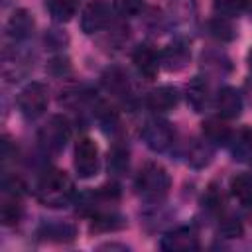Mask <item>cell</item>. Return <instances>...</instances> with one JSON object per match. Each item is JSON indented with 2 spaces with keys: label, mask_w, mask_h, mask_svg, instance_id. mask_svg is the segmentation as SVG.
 I'll list each match as a JSON object with an SVG mask.
<instances>
[{
  "label": "cell",
  "mask_w": 252,
  "mask_h": 252,
  "mask_svg": "<svg viewBox=\"0 0 252 252\" xmlns=\"http://www.w3.org/2000/svg\"><path fill=\"white\" fill-rule=\"evenodd\" d=\"M211 158H213V146L211 142H199L195 140L191 146H189V152H187V161L193 165V167H205L211 163Z\"/></svg>",
  "instance_id": "cell-19"
},
{
  "label": "cell",
  "mask_w": 252,
  "mask_h": 252,
  "mask_svg": "<svg viewBox=\"0 0 252 252\" xmlns=\"http://www.w3.org/2000/svg\"><path fill=\"white\" fill-rule=\"evenodd\" d=\"M217 110L222 118L232 120L242 112V96L234 87H222L217 94Z\"/></svg>",
  "instance_id": "cell-12"
},
{
  "label": "cell",
  "mask_w": 252,
  "mask_h": 252,
  "mask_svg": "<svg viewBox=\"0 0 252 252\" xmlns=\"http://www.w3.org/2000/svg\"><path fill=\"white\" fill-rule=\"evenodd\" d=\"M51 18L59 24L69 22L77 12V0H47L45 2Z\"/></svg>",
  "instance_id": "cell-20"
},
{
  "label": "cell",
  "mask_w": 252,
  "mask_h": 252,
  "mask_svg": "<svg viewBox=\"0 0 252 252\" xmlns=\"http://www.w3.org/2000/svg\"><path fill=\"white\" fill-rule=\"evenodd\" d=\"M189 57H191V49H189V43L185 39L171 41L161 51V55H159V59H161V63H163V67L167 71H179V69H183L187 65Z\"/></svg>",
  "instance_id": "cell-10"
},
{
  "label": "cell",
  "mask_w": 252,
  "mask_h": 252,
  "mask_svg": "<svg viewBox=\"0 0 252 252\" xmlns=\"http://www.w3.org/2000/svg\"><path fill=\"white\" fill-rule=\"evenodd\" d=\"M47 100V87L43 83H30L18 94V108L26 118L33 120L45 112Z\"/></svg>",
  "instance_id": "cell-4"
},
{
  "label": "cell",
  "mask_w": 252,
  "mask_h": 252,
  "mask_svg": "<svg viewBox=\"0 0 252 252\" xmlns=\"http://www.w3.org/2000/svg\"><path fill=\"white\" fill-rule=\"evenodd\" d=\"M102 85L106 87L108 93H114V94H126L128 93V77L124 71H120L116 67L108 69L102 75Z\"/></svg>",
  "instance_id": "cell-21"
},
{
  "label": "cell",
  "mask_w": 252,
  "mask_h": 252,
  "mask_svg": "<svg viewBox=\"0 0 252 252\" xmlns=\"http://www.w3.org/2000/svg\"><path fill=\"white\" fill-rule=\"evenodd\" d=\"M230 193L240 205L250 207L252 205V175L250 173H236L230 179Z\"/></svg>",
  "instance_id": "cell-16"
},
{
  "label": "cell",
  "mask_w": 252,
  "mask_h": 252,
  "mask_svg": "<svg viewBox=\"0 0 252 252\" xmlns=\"http://www.w3.org/2000/svg\"><path fill=\"white\" fill-rule=\"evenodd\" d=\"M246 63H248V67H250V71H252V49H250L248 55H246Z\"/></svg>",
  "instance_id": "cell-31"
},
{
  "label": "cell",
  "mask_w": 252,
  "mask_h": 252,
  "mask_svg": "<svg viewBox=\"0 0 252 252\" xmlns=\"http://www.w3.org/2000/svg\"><path fill=\"white\" fill-rule=\"evenodd\" d=\"M132 61H134L138 73H140L142 77H146L148 81L156 79V75H158V71H159V65H161V59H159V55L156 53V49H154L152 45H146V43H144V45H138V47L134 49Z\"/></svg>",
  "instance_id": "cell-9"
},
{
  "label": "cell",
  "mask_w": 252,
  "mask_h": 252,
  "mask_svg": "<svg viewBox=\"0 0 252 252\" xmlns=\"http://www.w3.org/2000/svg\"><path fill=\"white\" fill-rule=\"evenodd\" d=\"M47 69H49V73L61 77V75H65V73L71 71V65H69V59H67V57L59 55V57H53V59L47 63Z\"/></svg>",
  "instance_id": "cell-30"
},
{
  "label": "cell",
  "mask_w": 252,
  "mask_h": 252,
  "mask_svg": "<svg viewBox=\"0 0 252 252\" xmlns=\"http://www.w3.org/2000/svg\"><path fill=\"white\" fill-rule=\"evenodd\" d=\"M226 146H228L232 158L238 161L252 158V126H240L234 132H230Z\"/></svg>",
  "instance_id": "cell-11"
},
{
  "label": "cell",
  "mask_w": 252,
  "mask_h": 252,
  "mask_svg": "<svg viewBox=\"0 0 252 252\" xmlns=\"http://www.w3.org/2000/svg\"><path fill=\"white\" fill-rule=\"evenodd\" d=\"M128 161H130L128 150H126L124 146H114V148L110 150V154H108V169H110L112 173H122V171H126V169H128Z\"/></svg>",
  "instance_id": "cell-25"
},
{
  "label": "cell",
  "mask_w": 252,
  "mask_h": 252,
  "mask_svg": "<svg viewBox=\"0 0 252 252\" xmlns=\"http://www.w3.org/2000/svg\"><path fill=\"white\" fill-rule=\"evenodd\" d=\"M185 96L195 112H203L209 104V85L203 77H193L185 87Z\"/></svg>",
  "instance_id": "cell-15"
},
{
  "label": "cell",
  "mask_w": 252,
  "mask_h": 252,
  "mask_svg": "<svg viewBox=\"0 0 252 252\" xmlns=\"http://www.w3.org/2000/svg\"><path fill=\"white\" fill-rule=\"evenodd\" d=\"M209 32H211L213 37H217V39H220V41H230V39L236 35L234 28H232V24L226 20V16H217V18H213V20L209 22Z\"/></svg>",
  "instance_id": "cell-23"
},
{
  "label": "cell",
  "mask_w": 252,
  "mask_h": 252,
  "mask_svg": "<svg viewBox=\"0 0 252 252\" xmlns=\"http://www.w3.org/2000/svg\"><path fill=\"white\" fill-rule=\"evenodd\" d=\"M71 138V122L63 114L51 116L39 130V144L45 152H59Z\"/></svg>",
  "instance_id": "cell-3"
},
{
  "label": "cell",
  "mask_w": 252,
  "mask_h": 252,
  "mask_svg": "<svg viewBox=\"0 0 252 252\" xmlns=\"http://www.w3.org/2000/svg\"><path fill=\"white\" fill-rule=\"evenodd\" d=\"M20 217H22L20 197L4 195V201H2V207H0V219H2V224H6V226L18 224Z\"/></svg>",
  "instance_id": "cell-22"
},
{
  "label": "cell",
  "mask_w": 252,
  "mask_h": 252,
  "mask_svg": "<svg viewBox=\"0 0 252 252\" xmlns=\"http://www.w3.org/2000/svg\"><path fill=\"white\" fill-rule=\"evenodd\" d=\"M93 230H114L118 226H122V222H118L120 219L114 215H96L93 217Z\"/></svg>",
  "instance_id": "cell-27"
},
{
  "label": "cell",
  "mask_w": 252,
  "mask_h": 252,
  "mask_svg": "<svg viewBox=\"0 0 252 252\" xmlns=\"http://www.w3.org/2000/svg\"><path fill=\"white\" fill-rule=\"evenodd\" d=\"M116 10L122 16H136L144 8V0H114Z\"/></svg>",
  "instance_id": "cell-28"
},
{
  "label": "cell",
  "mask_w": 252,
  "mask_h": 252,
  "mask_svg": "<svg viewBox=\"0 0 252 252\" xmlns=\"http://www.w3.org/2000/svg\"><path fill=\"white\" fill-rule=\"evenodd\" d=\"M75 169L79 177L85 179L96 175L98 171V148L87 136L79 138V142L75 144Z\"/></svg>",
  "instance_id": "cell-6"
},
{
  "label": "cell",
  "mask_w": 252,
  "mask_h": 252,
  "mask_svg": "<svg viewBox=\"0 0 252 252\" xmlns=\"http://www.w3.org/2000/svg\"><path fill=\"white\" fill-rule=\"evenodd\" d=\"M142 138L152 152H165L173 144V128L169 122L159 118H150L142 128Z\"/></svg>",
  "instance_id": "cell-5"
},
{
  "label": "cell",
  "mask_w": 252,
  "mask_h": 252,
  "mask_svg": "<svg viewBox=\"0 0 252 252\" xmlns=\"http://www.w3.org/2000/svg\"><path fill=\"white\" fill-rule=\"evenodd\" d=\"M33 16L28 10H16L6 24V35L12 37L14 41H22L33 32Z\"/></svg>",
  "instance_id": "cell-13"
},
{
  "label": "cell",
  "mask_w": 252,
  "mask_h": 252,
  "mask_svg": "<svg viewBox=\"0 0 252 252\" xmlns=\"http://www.w3.org/2000/svg\"><path fill=\"white\" fill-rule=\"evenodd\" d=\"M213 6H215V12L219 16L232 18V16H238L246 10L248 0H215Z\"/></svg>",
  "instance_id": "cell-24"
},
{
  "label": "cell",
  "mask_w": 252,
  "mask_h": 252,
  "mask_svg": "<svg viewBox=\"0 0 252 252\" xmlns=\"http://www.w3.org/2000/svg\"><path fill=\"white\" fill-rule=\"evenodd\" d=\"M35 197L43 207H65L75 197V183L65 171L49 169L39 177L35 185Z\"/></svg>",
  "instance_id": "cell-1"
},
{
  "label": "cell",
  "mask_w": 252,
  "mask_h": 252,
  "mask_svg": "<svg viewBox=\"0 0 252 252\" xmlns=\"http://www.w3.org/2000/svg\"><path fill=\"white\" fill-rule=\"evenodd\" d=\"M203 136L211 144H226L230 138L228 126L219 118H209L203 122Z\"/></svg>",
  "instance_id": "cell-18"
},
{
  "label": "cell",
  "mask_w": 252,
  "mask_h": 252,
  "mask_svg": "<svg viewBox=\"0 0 252 252\" xmlns=\"http://www.w3.org/2000/svg\"><path fill=\"white\" fill-rule=\"evenodd\" d=\"M161 248L167 252H189V250H197L199 248V236L193 228L189 226H181L175 228L171 232H167L161 238Z\"/></svg>",
  "instance_id": "cell-8"
},
{
  "label": "cell",
  "mask_w": 252,
  "mask_h": 252,
  "mask_svg": "<svg viewBox=\"0 0 252 252\" xmlns=\"http://www.w3.org/2000/svg\"><path fill=\"white\" fill-rule=\"evenodd\" d=\"M146 102H148V106H150L152 110H156V112H167V110H171V108L177 106V102H179V93H177L175 87L163 85V87L154 89V91L148 94Z\"/></svg>",
  "instance_id": "cell-14"
},
{
  "label": "cell",
  "mask_w": 252,
  "mask_h": 252,
  "mask_svg": "<svg viewBox=\"0 0 252 252\" xmlns=\"http://www.w3.org/2000/svg\"><path fill=\"white\" fill-rule=\"evenodd\" d=\"M203 207H207L209 211H219L222 207V195L215 187H209L203 195Z\"/></svg>",
  "instance_id": "cell-29"
},
{
  "label": "cell",
  "mask_w": 252,
  "mask_h": 252,
  "mask_svg": "<svg viewBox=\"0 0 252 252\" xmlns=\"http://www.w3.org/2000/svg\"><path fill=\"white\" fill-rule=\"evenodd\" d=\"M39 234L47 240H55V242H71L77 234V228L69 222H47L39 228Z\"/></svg>",
  "instance_id": "cell-17"
},
{
  "label": "cell",
  "mask_w": 252,
  "mask_h": 252,
  "mask_svg": "<svg viewBox=\"0 0 252 252\" xmlns=\"http://www.w3.org/2000/svg\"><path fill=\"white\" fill-rule=\"evenodd\" d=\"M110 4L106 0H91L81 14V30L91 35L94 32H100L110 22Z\"/></svg>",
  "instance_id": "cell-7"
},
{
  "label": "cell",
  "mask_w": 252,
  "mask_h": 252,
  "mask_svg": "<svg viewBox=\"0 0 252 252\" xmlns=\"http://www.w3.org/2000/svg\"><path fill=\"white\" fill-rule=\"evenodd\" d=\"M171 187V179H169V173L165 171L163 165L159 163H146L138 175H136V189H138V195L146 201H152V203H158L161 201L167 191Z\"/></svg>",
  "instance_id": "cell-2"
},
{
  "label": "cell",
  "mask_w": 252,
  "mask_h": 252,
  "mask_svg": "<svg viewBox=\"0 0 252 252\" xmlns=\"http://www.w3.org/2000/svg\"><path fill=\"white\" fill-rule=\"evenodd\" d=\"M244 232V226L238 219L234 217H224L220 219V224H219V234L224 236V238H240Z\"/></svg>",
  "instance_id": "cell-26"
}]
</instances>
